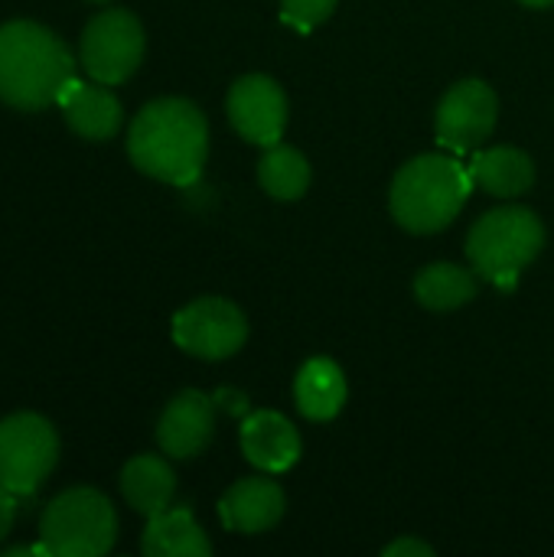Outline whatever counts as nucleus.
Segmentation results:
<instances>
[{"mask_svg": "<svg viewBox=\"0 0 554 557\" xmlns=\"http://www.w3.org/2000/svg\"><path fill=\"white\" fill-rule=\"evenodd\" d=\"M134 166L160 183L189 186L199 180L209 153V124L186 98H157L140 108L127 131Z\"/></svg>", "mask_w": 554, "mask_h": 557, "instance_id": "f257e3e1", "label": "nucleus"}, {"mask_svg": "<svg viewBox=\"0 0 554 557\" xmlns=\"http://www.w3.org/2000/svg\"><path fill=\"white\" fill-rule=\"evenodd\" d=\"M75 82L69 46L33 20L0 26V101L16 111L56 104Z\"/></svg>", "mask_w": 554, "mask_h": 557, "instance_id": "f03ea898", "label": "nucleus"}, {"mask_svg": "<svg viewBox=\"0 0 554 557\" xmlns=\"http://www.w3.org/2000/svg\"><path fill=\"white\" fill-rule=\"evenodd\" d=\"M473 193V176L464 163L444 153H424L408 160L392 183V215L415 235H434L447 228Z\"/></svg>", "mask_w": 554, "mask_h": 557, "instance_id": "7ed1b4c3", "label": "nucleus"}, {"mask_svg": "<svg viewBox=\"0 0 554 557\" xmlns=\"http://www.w3.org/2000/svg\"><path fill=\"white\" fill-rule=\"evenodd\" d=\"M545 245V225L532 209L522 206H503L487 212L470 238L467 255L473 261V271L496 284L500 290H513L519 284V274L542 255Z\"/></svg>", "mask_w": 554, "mask_h": 557, "instance_id": "20e7f679", "label": "nucleus"}, {"mask_svg": "<svg viewBox=\"0 0 554 557\" xmlns=\"http://www.w3.org/2000/svg\"><path fill=\"white\" fill-rule=\"evenodd\" d=\"M114 506L88 486L59 493L39 519V542L52 557H101L114 548Z\"/></svg>", "mask_w": 554, "mask_h": 557, "instance_id": "39448f33", "label": "nucleus"}, {"mask_svg": "<svg viewBox=\"0 0 554 557\" xmlns=\"http://www.w3.org/2000/svg\"><path fill=\"white\" fill-rule=\"evenodd\" d=\"M59 460V437L39 414L20 411L0 421V486L29 496Z\"/></svg>", "mask_w": 554, "mask_h": 557, "instance_id": "423d86ee", "label": "nucleus"}, {"mask_svg": "<svg viewBox=\"0 0 554 557\" xmlns=\"http://www.w3.org/2000/svg\"><path fill=\"white\" fill-rule=\"evenodd\" d=\"M144 26L127 10H104L88 20L82 33V65L101 85L127 82L144 59Z\"/></svg>", "mask_w": 554, "mask_h": 557, "instance_id": "0eeeda50", "label": "nucleus"}, {"mask_svg": "<svg viewBox=\"0 0 554 557\" xmlns=\"http://www.w3.org/2000/svg\"><path fill=\"white\" fill-rule=\"evenodd\" d=\"M248 339L245 313L225 297H199L173 317V343L206 362L235 356Z\"/></svg>", "mask_w": 554, "mask_h": 557, "instance_id": "6e6552de", "label": "nucleus"}, {"mask_svg": "<svg viewBox=\"0 0 554 557\" xmlns=\"http://www.w3.org/2000/svg\"><path fill=\"white\" fill-rule=\"evenodd\" d=\"M500 117V98L496 91L480 78L457 82L438 108V140L447 150L470 153L483 140H490Z\"/></svg>", "mask_w": 554, "mask_h": 557, "instance_id": "1a4fd4ad", "label": "nucleus"}, {"mask_svg": "<svg viewBox=\"0 0 554 557\" xmlns=\"http://www.w3.org/2000/svg\"><path fill=\"white\" fill-rule=\"evenodd\" d=\"M229 121L232 127L261 147H274L287 127V95L268 75H245L229 91Z\"/></svg>", "mask_w": 554, "mask_h": 557, "instance_id": "9d476101", "label": "nucleus"}, {"mask_svg": "<svg viewBox=\"0 0 554 557\" xmlns=\"http://www.w3.org/2000/svg\"><path fill=\"white\" fill-rule=\"evenodd\" d=\"M216 431V411L212 401L202 392H180L160 414L157 424V444L173 460L199 457Z\"/></svg>", "mask_w": 554, "mask_h": 557, "instance_id": "9b49d317", "label": "nucleus"}, {"mask_svg": "<svg viewBox=\"0 0 554 557\" xmlns=\"http://www.w3.org/2000/svg\"><path fill=\"white\" fill-rule=\"evenodd\" d=\"M242 454L264 473H287L300 460V434L278 411H255L242 424Z\"/></svg>", "mask_w": 554, "mask_h": 557, "instance_id": "f8f14e48", "label": "nucleus"}, {"mask_svg": "<svg viewBox=\"0 0 554 557\" xmlns=\"http://www.w3.org/2000/svg\"><path fill=\"white\" fill-rule=\"evenodd\" d=\"M219 516L229 532L258 535L281 522L284 516V490L274 480L251 476L238 480L219 503Z\"/></svg>", "mask_w": 554, "mask_h": 557, "instance_id": "ddd939ff", "label": "nucleus"}, {"mask_svg": "<svg viewBox=\"0 0 554 557\" xmlns=\"http://www.w3.org/2000/svg\"><path fill=\"white\" fill-rule=\"evenodd\" d=\"M65 124L85 137V140H111L121 131V101L98 82V85H82L78 78L65 88L59 98Z\"/></svg>", "mask_w": 554, "mask_h": 557, "instance_id": "4468645a", "label": "nucleus"}, {"mask_svg": "<svg viewBox=\"0 0 554 557\" xmlns=\"http://www.w3.org/2000/svg\"><path fill=\"white\" fill-rule=\"evenodd\" d=\"M346 375L333 359H310L294 379V401L307 421H333L346 405Z\"/></svg>", "mask_w": 554, "mask_h": 557, "instance_id": "2eb2a0df", "label": "nucleus"}, {"mask_svg": "<svg viewBox=\"0 0 554 557\" xmlns=\"http://www.w3.org/2000/svg\"><path fill=\"white\" fill-rule=\"evenodd\" d=\"M473 176V186H480L490 196L500 199H516L526 196L535 183V163L526 150L516 147H490L473 157L467 166Z\"/></svg>", "mask_w": 554, "mask_h": 557, "instance_id": "dca6fc26", "label": "nucleus"}, {"mask_svg": "<svg viewBox=\"0 0 554 557\" xmlns=\"http://www.w3.org/2000/svg\"><path fill=\"white\" fill-rule=\"evenodd\" d=\"M140 548L147 557H209L212 545L206 532L196 525L193 512L186 506L163 509L147 519Z\"/></svg>", "mask_w": 554, "mask_h": 557, "instance_id": "f3484780", "label": "nucleus"}, {"mask_svg": "<svg viewBox=\"0 0 554 557\" xmlns=\"http://www.w3.org/2000/svg\"><path fill=\"white\" fill-rule=\"evenodd\" d=\"M121 493L127 499V506L140 516H157L163 509H170L173 493H176V476L170 470L167 460L144 454L124 463L121 470Z\"/></svg>", "mask_w": 554, "mask_h": 557, "instance_id": "a211bd4d", "label": "nucleus"}, {"mask_svg": "<svg viewBox=\"0 0 554 557\" xmlns=\"http://www.w3.org/2000/svg\"><path fill=\"white\" fill-rule=\"evenodd\" d=\"M415 297L428 310H457L477 297V277L460 264H431L415 281Z\"/></svg>", "mask_w": 554, "mask_h": 557, "instance_id": "6ab92c4d", "label": "nucleus"}, {"mask_svg": "<svg viewBox=\"0 0 554 557\" xmlns=\"http://www.w3.org/2000/svg\"><path fill=\"white\" fill-rule=\"evenodd\" d=\"M258 183L264 186L268 196L294 202L310 186V163L300 150H294L287 144H274L264 150V157L258 163Z\"/></svg>", "mask_w": 554, "mask_h": 557, "instance_id": "aec40b11", "label": "nucleus"}, {"mask_svg": "<svg viewBox=\"0 0 554 557\" xmlns=\"http://www.w3.org/2000/svg\"><path fill=\"white\" fill-rule=\"evenodd\" d=\"M333 10H336V0H281V20L300 33L317 29L323 20H330Z\"/></svg>", "mask_w": 554, "mask_h": 557, "instance_id": "412c9836", "label": "nucleus"}, {"mask_svg": "<svg viewBox=\"0 0 554 557\" xmlns=\"http://www.w3.org/2000/svg\"><path fill=\"white\" fill-rule=\"evenodd\" d=\"M385 557H434V548L424 545L421 539H398L392 545H385Z\"/></svg>", "mask_w": 554, "mask_h": 557, "instance_id": "4be33fe9", "label": "nucleus"}, {"mask_svg": "<svg viewBox=\"0 0 554 557\" xmlns=\"http://www.w3.org/2000/svg\"><path fill=\"white\" fill-rule=\"evenodd\" d=\"M16 519V493H10L7 486H0V542L10 535Z\"/></svg>", "mask_w": 554, "mask_h": 557, "instance_id": "5701e85b", "label": "nucleus"}, {"mask_svg": "<svg viewBox=\"0 0 554 557\" xmlns=\"http://www.w3.org/2000/svg\"><path fill=\"white\" fill-rule=\"evenodd\" d=\"M519 3H526V7H535V10H542V7H554V0H519Z\"/></svg>", "mask_w": 554, "mask_h": 557, "instance_id": "b1692460", "label": "nucleus"}, {"mask_svg": "<svg viewBox=\"0 0 554 557\" xmlns=\"http://www.w3.org/2000/svg\"><path fill=\"white\" fill-rule=\"evenodd\" d=\"M91 3H104V0H91Z\"/></svg>", "mask_w": 554, "mask_h": 557, "instance_id": "393cba45", "label": "nucleus"}]
</instances>
